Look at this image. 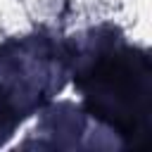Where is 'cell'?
I'll return each instance as SVG.
<instances>
[{
  "label": "cell",
  "mask_w": 152,
  "mask_h": 152,
  "mask_svg": "<svg viewBox=\"0 0 152 152\" xmlns=\"http://www.w3.org/2000/svg\"><path fill=\"white\" fill-rule=\"evenodd\" d=\"M93 116L107 119L119 133L145 135L152 109V66L131 48H104L95 62L76 71Z\"/></svg>",
  "instance_id": "1"
}]
</instances>
